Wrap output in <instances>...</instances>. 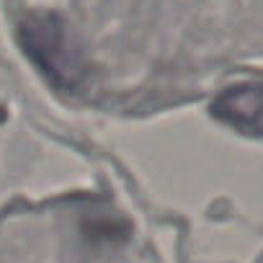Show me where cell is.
<instances>
[{
    "mask_svg": "<svg viewBox=\"0 0 263 263\" xmlns=\"http://www.w3.org/2000/svg\"><path fill=\"white\" fill-rule=\"evenodd\" d=\"M18 39L31 62L60 88H78L88 75L83 49L67 24L54 13H29L18 26Z\"/></svg>",
    "mask_w": 263,
    "mask_h": 263,
    "instance_id": "1",
    "label": "cell"
},
{
    "mask_svg": "<svg viewBox=\"0 0 263 263\" xmlns=\"http://www.w3.org/2000/svg\"><path fill=\"white\" fill-rule=\"evenodd\" d=\"M258 263H263V258H260V260H258Z\"/></svg>",
    "mask_w": 263,
    "mask_h": 263,
    "instance_id": "3",
    "label": "cell"
},
{
    "mask_svg": "<svg viewBox=\"0 0 263 263\" xmlns=\"http://www.w3.org/2000/svg\"><path fill=\"white\" fill-rule=\"evenodd\" d=\"M212 114L248 137H263V83H240L222 90Z\"/></svg>",
    "mask_w": 263,
    "mask_h": 263,
    "instance_id": "2",
    "label": "cell"
}]
</instances>
